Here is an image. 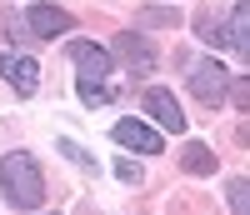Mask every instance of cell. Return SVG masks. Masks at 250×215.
<instances>
[{
	"label": "cell",
	"instance_id": "obj_1",
	"mask_svg": "<svg viewBox=\"0 0 250 215\" xmlns=\"http://www.w3.org/2000/svg\"><path fill=\"white\" fill-rule=\"evenodd\" d=\"M0 195H5L15 210H35L45 200V175H40V160L30 150H10L0 155Z\"/></svg>",
	"mask_w": 250,
	"mask_h": 215
},
{
	"label": "cell",
	"instance_id": "obj_2",
	"mask_svg": "<svg viewBox=\"0 0 250 215\" xmlns=\"http://www.w3.org/2000/svg\"><path fill=\"white\" fill-rule=\"evenodd\" d=\"M225 85H230V70L220 65V60H195L190 65V95L200 100V105H215L225 100Z\"/></svg>",
	"mask_w": 250,
	"mask_h": 215
},
{
	"label": "cell",
	"instance_id": "obj_3",
	"mask_svg": "<svg viewBox=\"0 0 250 215\" xmlns=\"http://www.w3.org/2000/svg\"><path fill=\"white\" fill-rule=\"evenodd\" d=\"M70 60H75V70H80V85L110 80V65H115V55L100 50V45H90V40H70Z\"/></svg>",
	"mask_w": 250,
	"mask_h": 215
},
{
	"label": "cell",
	"instance_id": "obj_4",
	"mask_svg": "<svg viewBox=\"0 0 250 215\" xmlns=\"http://www.w3.org/2000/svg\"><path fill=\"white\" fill-rule=\"evenodd\" d=\"M115 55H120V65L130 70V75H150L155 65H160V55H155V45L145 40L140 30H130V35H120L115 40Z\"/></svg>",
	"mask_w": 250,
	"mask_h": 215
},
{
	"label": "cell",
	"instance_id": "obj_5",
	"mask_svg": "<svg viewBox=\"0 0 250 215\" xmlns=\"http://www.w3.org/2000/svg\"><path fill=\"white\" fill-rule=\"evenodd\" d=\"M145 115H150L160 130H170V135L185 130V110H180V100L165 90V85H150V90H145Z\"/></svg>",
	"mask_w": 250,
	"mask_h": 215
},
{
	"label": "cell",
	"instance_id": "obj_6",
	"mask_svg": "<svg viewBox=\"0 0 250 215\" xmlns=\"http://www.w3.org/2000/svg\"><path fill=\"white\" fill-rule=\"evenodd\" d=\"M25 30L35 40H55V35H70L75 30V15L70 10H55V5H30L25 10Z\"/></svg>",
	"mask_w": 250,
	"mask_h": 215
},
{
	"label": "cell",
	"instance_id": "obj_7",
	"mask_svg": "<svg viewBox=\"0 0 250 215\" xmlns=\"http://www.w3.org/2000/svg\"><path fill=\"white\" fill-rule=\"evenodd\" d=\"M0 80H10L15 95H35L40 90V65H35L30 55L10 50V55H0Z\"/></svg>",
	"mask_w": 250,
	"mask_h": 215
},
{
	"label": "cell",
	"instance_id": "obj_8",
	"mask_svg": "<svg viewBox=\"0 0 250 215\" xmlns=\"http://www.w3.org/2000/svg\"><path fill=\"white\" fill-rule=\"evenodd\" d=\"M110 140L125 145V150H140V155H160V130H150L145 120H115L110 125Z\"/></svg>",
	"mask_w": 250,
	"mask_h": 215
},
{
	"label": "cell",
	"instance_id": "obj_9",
	"mask_svg": "<svg viewBox=\"0 0 250 215\" xmlns=\"http://www.w3.org/2000/svg\"><path fill=\"white\" fill-rule=\"evenodd\" d=\"M225 45H230L235 55H250V0H240V5L230 10V25H225Z\"/></svg>",
	"mask_w": 250,
	"mask_h": 215
},
{
	"label": "cell",
	"instance_id": "obj_10",
	"mask_svg": "<svg viewBox=\"0 0 250 215\" xmlns=\"http://www.w3.org/2000/svg\"><path fill=\"white\" fill-rule=\"evenodd\" d=\"M180 165H185V175H215V150L210 145H200V140H190V145H185L180 150Z\"/></svg>",
	"mask_w": 250,
	"mask_h": 215
},
{
	"label": "cell",
	"instance_id": "obj_11",
	"mask_svg": "<svg viewBox=\"0 0 250 215\" xmlns=\"http://www.w3.org/2000/svg\"><path fill=\"white\" fill-rule=\"evenodd\" d=\"M225 200H230L235 215H250V180L245 175H230V180H225Z\"/></svg>",
	"mask_w": 250,
	"mask_h": 215
},
{
	"label": "cell",
	"instance_id": "obj_12",
	"mask_svg": "<svg viewBox=\"0 0 250 215\" xmlns=\"http://www.w3.org/2000/svg\"><path fill=\"white\" fill-rule=\"evenodd\" d=\"M0 35H5V40H15V45H25V40H30L25 20H20L15 10H0Z\"/></svg>",
	"mask_w": 250,
	"mask_h": 215
},
{
	"label": "cell",
	"instance_id": "obj_13",
	"mask_svg": "<svg viewBox=\"0 0 250 215\" xmlns=\"http://www.w3.org/2000/svg\"><path fill=\"white\" fill-rule=\"evenodd\" d=\"M140 25H180V10L175 5H145L140 10Z\"/></svg>",
	"mask_w": 250,
	"mask_h": 215
},
{
	"label": "cell",
	"instance_id": "obj_14",
	"mask_svg": "<svg viewBox=\"0 0 250 215\" xmlns=\"http://www.w3.org/2000/svg\"><path fill=\"white\" fill-rule=\"evenodd\" d=\"M115 95H120V85H110V80L80 85V100H85V105H105V100H115Z\"/></svg>",
	"mask_w": 250,
	"mask_h": 215
},
{
	"label": "cell",
	"instance_id": "obj_15",
	"mask_svg": "<svg viewBox=\"0 0 250 215\" xmlns=\"http://www.w3.org/2000/svg\"><path fill=\"white\" fill-rule=\"evenodd\" d=\"M55 150H60V155H65V160H75L80 170H95V155H90V150H85V145H75V140H60Z\"/></svg>",
	"mask_w": 250,
	"mask_h": 215
},
{
	"label": "cell",
	"instance_id": "obj_16",
	"mask_svg": "<svg viewBox=\"0 0 250 215\" xmlns=\"http://www.w3.org/2000/svg\"><path fill=\"white\" fill-rule=\"evenodd\" d=\"M195 30L210 40V45H225V30L215 25V15H210V10H200V15H195Z\"/></svg>",
	"mask_w": 250,
	"mask_h": 215
},
{
	"label": "cell",
	"instance_id": "obj_17",
	"mask_svg": "<svg viewBox=\"0 0 250 215\" xmlns=\"http://www.w3.org/2000/svg\"><path fill=\"white\" fill-rule=\"evenodd\" d=\"M225 95H230V100L240 105V110H250V80H235V75H230V85H225Z\"/></svg>",
	"mask_w": 250,
	"mask_h": 215
},
{
	"label": "cell",
	"instance_id": "obj_18",
	"mask_svg": "<svg viewBox=\"0 0 250 215\" xmlns=\"http://www.w3.org/2000/svg\"><path fill=\"white\" fill-rule=\"evenodd\" d=\"M115 175H120L125 185H140V165H130V160H120V165H115Z\"/></svg>",
	"mask_w": 250,
	"mask_h": 215
}]
</instances>
